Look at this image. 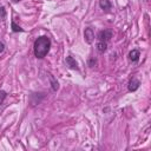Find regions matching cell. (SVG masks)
I'll list each match as a JSON object with an SVG mask.
<instances>
[{
  "mask_svg": "<svg viewBox=\"0 0 151 151\" xmlns=\"http://www.w3.org/2000/svg\"><path fill=\"white\" fill-rule=\"evenodd\" d=\"M112 31L111 29H103L98 33V40L100 41H109L112 38Z\"/></svg>",
  "mask_w": 151,
  "mask_h": 151,
  "instance_id": "3",
  "label": "cell"
},
{
  "mask_svg": "<svg viewBox=\"0 0 151 151\" xmlns=\"http://www.w3.org/2000/svg\"><path fill=\"white\" fill-rule=\"evenodd\" d=\"M48 78H50V81H51V86H52V91H57L58 88H59V84H58V81L55 80V78L52 76V74H48Z\"/></svg>",
  "mask_w": 151,
  "mask_h": 151,
  "instance_id": "9",
  "label": "cell"
},
{
  "mask_svg": "<svg viewBox=\"0 0 151 151\" xmlns=\"http://www.w3.org/2000/svg\"><path fill=\"white\" fill-rule=\"evenodd\" d=\"M14 1H15V2H18V1H20V0H14Z\"/></svg>",
  "mask_w": 151,
  "mask_h": 151,
  "instance_id": "15",
  "label": "cell"
},
{
  "mask_svg": "<svg viewBox=\"0 0 151 151\" xmlns=\"http://www.w3.org/2000/svg\"><path fill=\"white\" fill-rule=\"evenodd\" d=\"M96 48H97V51L98 52H100V53H104L105 51H106V48H107V42L106 41H98L97 42V45H96Z\"/></svg>",
  "mask_w": 151,
  "mask_h": 151,
  "instance_id": "7",
  "label": "cell"
},
{
  "mask_svg": "<svg viewBox=\"0 0 151 151\" xmlns=\"http://www.w3.org/2000/svg\"><path fill=\"white\" fill-rule=\"evenodd\" d=\"M96 64H97V59H96V58H91V59L88 60V66H90V67H93Z\"/></svg>",
  "mask_w": 151,
  "mask_h": 151,
  "instance_id": "13",
  "label": "cell"
},
{
  "mask_svg": "<svg viewBox=\"0 0 151 151\" xmlns=\"http://www.w3.org/2000/svg\"><path fill=\"white\" fill-rule=\"evenodd\" d=\"M111 2H110V0H99V7L101 8V9H104V11H109L110 8H111Z\"/></svg>",
  "mask_w": 151,
  "mask_h": 151,
  "instance_id": "8",
  "label": "cell"
},
{
  "mask_svg": "<svg viewBox=\"0 0 151 151\" xmlns=\"http://www.w3.org/2000/svg\"><path fill=\"white\" fill-rule=\"evenodd\" d=\"M6 97H7V93L5 92V91H2V90H0V105L5 101V99H6Z\"/></svg>",
  "mask_w": 151,
  "mask_h": 151,
  "instance_id": "11",
  "label": "cell"
},
{
  "mask_svg": "<svg viewBox=\"0 0 151 151\" xmlns=\"http://www.w3.org/2000/svg\"><path fill=\"white\" fill-rule=\"evenodd\" d=\"M65 63H66L67 66H68L70 68H72V70H78V68H79V67H78V64H77V61H76V59H74L73 57H71V55L66 57Z\"/></svg>",
  "mask_w": 151,
  "mask_h": 151,
  "instance_id": "5",
  "label": "cell"
},
{
  "mask_svg": "<svg viewBox=\"0 0 151 151\" xmlns=\"http://www.w3.org/2000/svg\"><path fill=\"white\" fill-rule=\"evenodd\" d=\"M84 39L87 44H92L94 40V31L91 27H86L84 31Z\"/></svg>",
  "mask_w": 151,
  "mask_h": 151,
  "instance_id": "2",
  "label": "cell"
},
{
  "mask_svg": "<svg viewBox=\"0 0 151 151\" xmlns=\"http://www.w3.org/2000/svg\"><path fill=\"white\" fill-rule=\"evenodd\" d=\"M11 25H12V31H13V32H22V31H24V29H22L20 26H18L13 20H12V24H11Z\"/></svg>",
  "mask_w": 151,
  "mask_h": 151,
  "instance_id": "10",
  "label": "cell"
},
{
  "mask_svg": "<svg viewBox=\"0 0 151 151\" xmlns=\"http://www.w3.org/2000/svg\"><path fill=\"white\" fill-rule=\"evenodd\" d=\"M50 47H51V40L46 35H41L35 41H34V45H33V48H34V55L39 59H42L46 57V54L48 53L50 51Z\"/></svg>",
  "mask_w": 151,
  "mask_h": 151,
  "instance_id": "1",
  "label": "cell"
},
{
  "mask_svg": "<svg viewBox=\"0 0 151 151\" xmlns=\"http://www.w3.org/2000/svg\"><path fill=\"white\" fill-rule=\"evenodd\" d=\"M6 18V9L5 7H0V19H5Z\"/></svg>",
  "mask_w": 151,
  "mask_h": 151,
  "instance_id": "12",
  "label": "cell"
},
{
  "mask_svg": "<svg viewBox=\"0 0 151 151\" xmlns=\"http://www.w3.org/2000/svg\"><path fill=\"white\" fill-rule=\"evenodd\" d=\"M139 57H140V53H139L138 50H132V51L129 53V59H130V61H132V63H137V61L139 60Z\"/></svg>",
  "mask_w": 151,
  "mask_h": 151,
  "instance_id": "6",
  "label": "cell"
},
{
  "mask_svg": "<svg viewBox=\"0 0 151 151\" xmlns=\"http://www.w3.org/2000/svg\"><path fill=\"white\" fill-rule=\"evenodd\" d=\"M4 51H5V44L0 40V53H2Z\"/></svg>",
  "mask_w": 151,
  "mask_h": 151,
  "instance_id": "14",
  "label": "cell"
},
{
  "mask_svg": "<svg viewBox=\"0 0 151 151\" xmlns=\"http://www.w3.org/2000/svg\"><path fill=\"white\" fill-rule=\"evenodd\" d=\"M139 85H140V81L137 79V78H132L130 81H129V85H127V88L130 92H134L139 88Z\"/></svg>",
  "mask_w": 151,
  "mask_h": 151,
  "instance_id": "4",
  "label": "cell"
}]
</instances>
